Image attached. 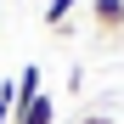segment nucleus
<instances>
[{
  "instance_id": "obj_1",
  "label": "nucleus",
  "mask_w": 124,
  "mask_h": 124,
  "mask_svg": "<svg viewBox=\"0 0 124 124\" xmlns=\"http://www.w3.org/2000/svg\"><path fill=\"white\" fill-rule=\"evenodd\" d=\"M11 124H56V101L45 96V90H39L34 101H17V118Z\"/></svg>"
},
{
  "instance_id": "obj_2",
  "label": "nucleus",
  "mask_w": 124,
  "mask_h": 124,
  "mask_svg": "<svg viewBox=\"0 0 124 124\" xmlns=\"http://www.w3.org/2000/svg\"><path fill=\"white\" fill-rule=\"evenodd\" d=\"M90 17H96V28H101V34L124 28V0H90Z\"/></svg>"
},
{
  "instance_id": "obj_3",
  "label": "nucleus",
  "mask_w": 124,
  "mask_h": 124,
  "mask_svg": "<svg viewBox=\"0 0 124 124\" xmlns=\"http://www.w3.org/2000/svg\"><path fill=\"white\" fill-rule=\"evenodd\" d=\"M79 6H85V0H51V6H45V28H68V17Z\"/></svg>"
},
{
  "instance_id": "obj_4",
  "label": "nucleus",
  "mask_w": 124,
  "mask_h": 124,
  "mask_svg": "<svg viewBox=\"0 0 124 124\" xmlns=\"http://www.w3.org/2000/svg\"><path fill=\"white\" fill-rule=\"evenodd\" d=\"M39 79H45V73H39V62H28V68L17 73V101H34V96H39Z\"/></svg>"
},
{
  "instance_id": "obj_5",
  "label": "nucleus",
  "mask_w": 124,
  "mask_h": 124,
  "mask_svg": "<svg viewBox=\"0 0 124 124\" xmlns=\"http://www.w3.org/2000/svg\"><path fill=\"white\" fill-rule=\"evenodd\" d=\"M11 118H17V79L0 85V124H11Z\"/></svg>"
}]
</instances>
